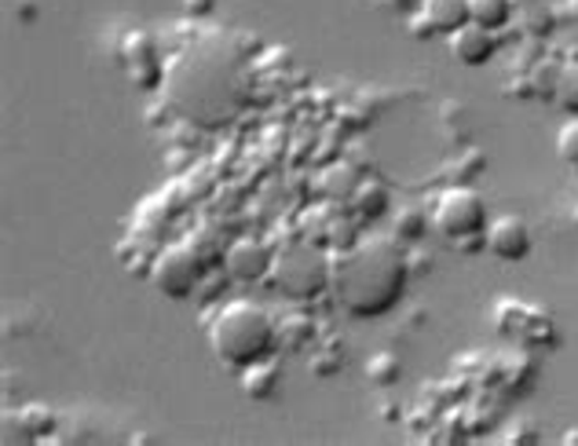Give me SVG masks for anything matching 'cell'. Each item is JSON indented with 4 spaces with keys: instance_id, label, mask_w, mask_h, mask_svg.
Masks as SVG:
<instances>
[{
    "instance_id": "obj_1",
    "label": "cell",
    "mask_w": 578,
    "mask_h": 446,
    "mask_svg": "<svg viewBox=\"0 0 578 446\" xmlns=\"http://www.w3.org/2000/svg\"><path fill=\"white\" fill-rule=\"evenodd\" d=\"M407 260L388 238H370V242L348 245L341 256H330L333 297L348 315H359V319L396 308V300L407 289Z\"/></svg>"
},
{
    "instance_id": "obj_2",
    "label": "cell",
    "mask_w": 578,
    "mask_h": 446,
    "mask_svg": "<svg viewBox=\"0 0 578 446\" xmlns=\"http://www.w3.org/2000/svg\"><path fill=\"white\" fill-rule=\"evenodd\" d=\"M275 333L279 330H275V322H271V315L253 300L224 304L209 325V341H213L216 358L235 369H246V366L260 363V358H268L271 347H275Z\"/></svg>"
},
{
    "instance_id": "obj_3",
    "label": "cell",
    "mask_w": 578,
    "mask_h": 446,
    "mask_svg": "<svg viewBox=\"0 0 578 446\" xmlns=\"http://www.w3.org/2000/svg\"><path fill=\"white\" fill-rule=\"evenodd\" d=\"M487 202L479 198V191L465 187H446L432 209V227L440 231L446 242H465V238H479L487 231Z\"/></svg>"
},
{
    "instance_id": "obj_4",
    "label": "cell",
    "mask_w": 578,
    "mask_h": 446,
    "mask_svg": "<svg viewBox=\"0 0 578 446\" xmlns=\"http://www.w3.org/2000/svg\"><path fill=\"white\" fill-rule=\"evenodd\" d=\"M271 271L279 275L275 286L290 293V297H311L322 286H330V256L311 245H297L290 253H282Z\"/></svg>"
},
{
    "instance_id": "obj_5",
    "label": "cell",
    "mask_w": 578,
    "mask_h": 446,
    "mask_svg": "<svg viewBox=\"0 0 578 446\" xmlns=\"http://www.w3.org/2000/svg\"><path fill=\"white\" fill-rule=\"evenodd\" d=\"M202 267L205 264L194 245H169L150 260V282H155L158 293H166V297L183 300L199 289Z\"/></svg>"
},
{
    "instance_id": "obj_6",
    "label": "cell",
    "mask_w": 578,
    "mask_h": 446,
    "mask_svg": "<svg viewBox=\"0 0 578 446\" xmlns=\"http://www.w3.org/2000/svg\"><path fill=\"white\" fill-rule=\"evenodd\" d=\"M487 253L498 260H523L531 253V227L520 216H495L484 231Z\"/></svg>"
},
{
    "instance_id": "obj_7",
    "label": "cell",
    "mask_w": 578,
    "mask_h": 446,
    "mask_svg": "<svg viewBox=\"0 0 578 446\" xmlns=\"http://www.w3.org/2000/svg\"><path fill=\"white\" fill-rule=\"evenodd\" d=\"M224 267L235 282H260L275 267V253L268 245L253 242V238H238V242L224 253Z\"/></svg>"
},
{
    "instance_id": "obj_8",
    "label": "cell",
    "mask_w": 578,
    "mask_h": 446,
    "mask_svg": "<svg viewBox=\"0 0 578 446\" xmlns=\"http://www.w3.org/2000/svg\"><path fill=\"white\" fill-rule=\"evenodd\" d=\"M446 45H451V56L462 62V67H484V62L495 59V34L476 23H465L462 30H454V34L446 37Z\"/></svg>"
},
{
    "instance_id": "obj_9",
    "label": "cell",
    "mask_w": 578,
    "mask_h": 446,
    "mask_svg": "<svg viewBox=\"0 0 578 446\" xmlns=\"http://www.w3.org/2000/svg\"><path fill=\"white\" fill-rule=\"evenodd\" d=\"M125 56L128 59V78H133L139 89H155L161 81V62H158V52L150 45L147 34H128L125 37Z\"/></svg>"
},
{
    "instance_id": "obj_10",
    "label": "cell",
    "mask_w": 578,
    "mask_h": 446,
    "mask_svg": "<svg viewBox=\"0 0 578 446\" xmlns=\"http://www.w3.org/2000/svg\"><path fill=\"white\" fill-rule=\"evenodd\" d=\"M418 12L429 19L443 37H451L454 30H462L465 23H473V15H468V0H421Z\"/></svg>"
},
{
    "instance_id": "obj_11",
    "label": "cell",
    "mask_w": 578,
    "mask_h": 446,
    "mask_svg": "<svg viewBox=\"0 0 578 446\" xmlns=\"http://www.w3.org/2000/svg\"><path fill=\"white\" fill-rule=\"evenodd\" d=\"M279 377H282L279 363H268V358H260V363L242 369V391H246L249 399H271L279 391Z\"/></svg>"
},
{
    "instance_id": "obj_12",
    "label": "cell",
    "mask_w": 578,
    "mask_h": 446,
    "mask_svg": "<svg viewBox=\"0 0 578 446\" xmlns=\"http://www.w3.org/2000/svg\"><path fill=\"white\" fill-rule=\"evenodd\" d=\"M468 15H473L476 26H484V30L495 34V30L509 26L512 0H468Z\"/></svg>"
},
{
    "instance_id": "obj_13",
    "label": "cell",
    "mask_w": 578,
    "mask_h": 446,
    "mask_svg": "<svg viewBox=\"0 0 578 446\" xmlns=\"http://www.w3.org/2000/svg\"><path fill=\"white\" fill-rule=\"evenodd\" d=\"M366 377L374 380V385H381V388L396 385V380H399V358L396 355H374L366 363Z\"/></svg>"
},
{
    "instance_id": "obj_14",
    "label": "cell",
    "mask_w": 578,
    "mask_h": 446,
    "mask_svg": "<svg viewBox=\"0 0 578 446\" xmlns=\"http://www.w3.org/2000/svg\"><path fill=\"white\" fill-rule=\"evenodd\" d=\"M556 155H560L564 165L578 169V117H571V122L556 133Z\"/></svg>"
},
{
    "instance_id": "obj_15",
    "label": "cell",
    "mask_w": 578,
    "mask_h": 446,
    "mask_svg": "<svg viewBox=\"0 0 578 446\" xmlns=\"http://www.w3.org/2000/svg\"><path fill=\"white\" fill-rule=\"evenodd\" d=\"M424 227H429V216H421V209H413V205H407V209H399L396 216V235L399 238H421Z\"/></svg>"
},
{
    "instance_id": "obj_16",
    "label": "cell",
    "mask_w": 578,
    "mask_h": 446,
    "mask_svg": "<svg viewBox=\"0 0 578 446\" xmlns=\"http://www.w3.org/2000/svg\"><path fill=\"white\" fill-rule=\"evenodd\" d=\"M359 209L370 216H381L388 209V191L381 187V183H363V187H359Z\"/></svg>"
},
{
    "instance_id": "obj_17",
    "label": "cell",
    "mask_w": 578,
    "mask_h": 446,
    "mask_svg": "<svg viewBox=\"0 0 578 446\" xmlns=\"http://www.w3.org/2000/svg\"><path fill=\"white\" fill-rule=\"evenodd\" d=\"M556 95H560V103L567 111L578 114V67H571L560 81H556Z\"/></svg>"
},
{
    "instance_id": "obj_18",
    "label": "cell",
    "mask_w": 578,
    "mask_h": 446,
    "mask_svg": "<svg viewBox=\"0 0 578 446\" xmlns=\"http://www.w3.org/2000/svg\"><path fill=\"white\" fill-rule=\"evenodd\" d=\"M23 418H26L30 428L41 432V428H52V421H56V413L45 410V407H26V410H23Z\"/></svg>"
},
{
    "instance_id": "obj_19",
    "label": "cell",
    "mask_w": 578,
    "mask_h": 446,
    "mask_svg": "<svg viewBox=\"0 0 578 446\" xmlns=\"http://www.w3.org/2000/svg\"><path fill=\"white\" fill-rule=\"evenodd\" d=\"M410 34H413V41H432V37H440V30H435L421 12H413L410 15Z\"/></svg>"
},
{
    "instance_id": "obj_20",
    "label": "cell",
    "mask_w": 578,
    "mask_h": 446,
    "mask_svg": "<svg viewBox=\"0 0 578 446\" xmlns=\"http://www.w3.org/2000/svg\"><path fill=\"white\" fill-rule=\"evenodd\" d=\"M183 12L188 15H209V12H216V0H183Z\"/></svg>"
},
{
    "instance_id": "obj_21",
    "label": "cell",
    "mask_w": 578,
    "mask_h": 446,
    "mask_svg": "<svg viewBox=\"0 0 578 446\" xmlns=\"http://www.w3.org/2000/svg\"><path fill=\"white\" fill-rule=\"evenodd\" d=\"M567 12H571V19L578 23V0H567Z\"/></svg>"
},
{
    "instance_id": "obj_22",
    "label": "cell",
    "mask_w": 578,
    "mask_h": 446,
    "mask_svg": "<svg viewBox=\"0 0 578 446\" xmlns=\"http://www.w3.org/2000/svg\"><path fill=\"white\" fill-rule=\"evenodd\" d=\"M564 439H567V443H578V432H567Z\"/></svg>"
}]
</instances>
